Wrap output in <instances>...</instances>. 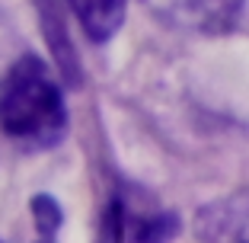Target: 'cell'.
<instances>
[{
	"label": "cell",
	"instance_id": "cell-6",
	"mask_svg": "<svg viewBox=\"0 0 249 243\" xmlns=\"http://www.w3.org/2000/svg\"><path fill=\"white\" fill-rule=\"evenodd\" d=\"M32 221H36V227H38V243H54L58 227H61V221H64L61 205L52 195H36V199H32Z\"/></svg>",
	"mask_w": 249,
	"mask_h": 243
},
{
	"label": "cell",
	"instance_id": "cell-1",
	"mask_svg": "<svg viewBox=\"0 0 249 243\" xmlns=\"http://www.w3.org/2000/svg\"><path fill=\"white\" fill-rule=\"evenodd\" d=\"M0 131L22 150H48L67 131L58 77L36 55H22L0 74Z\"/></svg>",
	"mask_w": 249,
	"mask_h": 243
},
{
	"label": "cell",
	"instance_id": "cell-4",
	"mask_svg": "<svg viewBox=\"0 0 249 243\" xmlns=\"http://www.w3.org/2000/svg\"><path fill=\"white\" fill-rule=\"evenodd\" d=\"M195 230L201 243H249V189L205 205Z\"/></svg>",
	"mask_w": 249,
	"mask_h": 243
},
{
	"label": "cell",
	"instance_id": "cell-3",
	"mask_svg": "<svg viewBox=\"0 0 249 243\" xmlns=\"http://www.w3.org/2000/svg\"><path fill=\"white\" fill-rule=\"evenodd\" d=\"M160 19L185 32L220 36L240 19L243 0H144Z\"/></svg>",
	"mask_w": 249,
	"mask_h": 243
},
{
	"label": "cell",
	"instance_id": "cell-5",
	"mask_svg": "<svg viewBox=\"0 0 249 243\" xmlns=\"http://www.w3.org/2000/svg\"><path fill=\"white\" fill-rule=\"evenodd\" d=\"M89 42H109L124 22L128 0H67Z\"/></svg>",
	"mask_w": 249,
	"mask_h": 243
},
{
	"label": "cell",
	"instance_id": "cell-2",
	"mask_svg": "<svg viewBox=\"0 0 249 243\" xmlns=\"http://www.w3.org/2000/svg\"><path fill=\"white\" fill-rule=\"evenodd\" d=\"M179 234L176 211L163 208L147 189L118 183L103 211L96 243H169Z\"/></svg>",
	"mask_w": 249,
	"mask_h": 243
}]
</instances>
